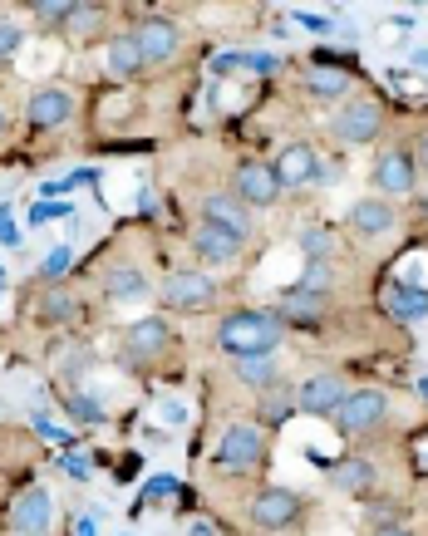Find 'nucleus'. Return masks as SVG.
<instances>
[{
  "label": "nucleus",
  "mask_w": 428,
  "mask_h": 536,
  "mask_svg": "<svg viewBox=\"0 0 428 536\" xmlns=\"http://www.w3.org/2000/svg\"><path fill=\"white\" fill-rule=\"evenodd\" d=\"M281 335H286L281 315H271V310H237V315L222 320L217 345L232 359H271L276 345H281Z\"/></svg>",
  "instance_id": "1"
},
{
  "label": "nucleus",
  "mask_w": 428,
  "mask_h": 536,
  "mask_svg": "<svg viewBox=\"0 0 428 536\" xmlns=\"http://www.w3.org/2000/svg\"><path fill=\"white\" fill-rule=\"evenodd\" d=\"M301 512H306V502H301L296 492H286V487H266V492H256V502H251V522H256L261 532H286V527L301 522Z\"/></svg>",
  "instance_id": "2"
},
{
  "label": "nucleus",
  "mask_w": 428,
  "mask_h": 536,
  "mask_svg": "<svg viewBox=\"0 0 428 536\" xmlns=\"http://www.w3.org/2000/svg\"><path fill=\"white\" fill-rule=\"evenodd\" d=\"M261 463V428L251 423H232L222 433V448H217V468L222 473H251Z\"/></svg>",
  "instance_id": "3"
},
{
  "label": "nucleus",
  "mask_w": 428,
  "mask_h": 536,
  "mask_svg": "<svg viewBox=\"0 0 428 536\" xmlns=\"http://www.w3.org/2000/svg\"><path fill=\"white\" fill-rule=\"evenodd\" d=\"M133 45L143 50V60L148 64L173 60V55H178V25H173L168 15H143L138 30H133Z\"/></svg>",
  "instance_id": "4"
},
{
  "label": "nucleus",
  "mask_w": 428,
  "mask_h": 536,
  "mask_svg": "<svg viewBox=\"0 0 428 536\" xmlns=\"http://www.w3.org/2000/svg\"><path fill=\"white\" fill-rule=\"evenodd\" d=\"M384 394L379 389H360V394H350L345 404H340V414H335V423H340V433L345 438H360V433H369L379 418H384Z\"/></svg>",
  "instance_id": "5"
},
{
  "label": "nucleus",
  "mask_w": 428,
  "mask_h": 536,
  "mask_svg": "<svg viewBox=\"0 0 428 536\" xmlns=\"http://www.w3.org/2000/svg\"><path fill=\"white\" fill-rule=\"evenodd\" d=\"M350 399V389H345V379L340 374H315L301 384V414L310 418H330L340 414V404Z\"/></svg>",
  "instance_id": "6"
},
{
  "label": "nucleus",
  "mask_w": 428,
  "mask_h": 536,
  "mask_svg": "<svg viewBox=\"0 0 428 536\" xmlns=\"http://www.w3.org/2000/svg\"><path fill=\"white\" fill-rule=\"evenodd\" d=\"M163 305H173V310H207L212 305V281L202 271H173L163 281Z\"/></svg>",
  "instance_id": "7"
},
{
  "label": "nucleus",
  "mask_w": 428,
  "mask_h": 536,
  "mask_svg": "<svg viewBox=\"0 0 428 536\" xmlns=\"http://www.w3.org/2000/svg\"><path fill=\"white\" fill-rule=\"evenodd\" d=\"M10 527L20 536H45V527H50V492L45 487H25L15 497V507H10Z\"/></svg>",
  "instance_id": "8"
},
{
  "label": "nucleus",
  "mask_w": 428,
  "mask_h": 536,
  "mask_svg": "<svg viewBox=\"0 0 428 536\" xmlns=\"http://www.w3.org/2000/svg\"><path fill=\"white\" fill-rule=\"evenodd\" d=\"M237 197L251 202V207H271L281 197V182H276V173L266 163H242L237 168Z\"/></svg>",
  "instance_id": "9"
},
{
  "label": "nucleus",
  "mask_w": 428,
  "mask_h": 536,
  "mask_svg": "<svg viewBox=\"0 0 428 536\" xmlns=\"http://www.w3.org/2000/svg\"><path fill=\"white\" fill-rule=\"evenodd\" d=\"M335 128H340V138H345V143H369V138L384 128V114H379V104L355 99V104L340 114V123H335Z\"/></svg>",
  "instance_id": "10"
},
{
  "label": "nucleus",
  "mask_w": 428,
  "mask_h": 536,
  "mask_svg": "<svg viewBox=\"0 0 428 536\" xmlns=\"http://www.w3.org/2000/svg\"><path fill=\"white\" fill-rule=\"evenodd\" d=\"M242 241L237 232H227V227H212V222H197V232H192V246H197V256H207V261H232L237 251H242Z\"/></svg>",
  "instance_id": "11"
},
{
  "label": "nucleus",
  "mask_w": 428,
  "mask_h": 536,
  "mask_svg": "<svg viewBox=\"0 0 428 536\" xmlns=\"http://www.w3.org/2000/svg\"><path fill=\"white\" fill-rule=\"evenodd\" d=\"M30 128H55L74 114V99L64 94V89H40V94H30Z\"/></svg>",
  "instance_id": "12"
},
{
  "label": "nucleus",
  "mask_w": 428,
  "mask_h": 536,
  "mask_svg": "<svg viewBox=\"0 0 428 536\" xmlns=\"http://www.w3.org/2000/svg\"><path fill=\"white\" fill-rule=\"evenodd\" d=\"M276 182L281 187H301V182H310L315 178V153H310V143H291L281 158H276Z\"/></svg>",
  "instance_id": "13"
},
{
  "label": "nucleus",
  "mask_w": 428,
  "mask_h": 536,
  "mask_svg": "<svg viewBox=\"0 0 428 536\" xmlns=\"http://www.w3.org/2000/svg\"><path fill=\"white\" fill-rule=\"evenodd\" d=\"M202 222H212V227H227V232H237V237H246V212H242V197H232V192H212V197L202 202Z\"/></svg>",
  "instance_id": "14"
},
{
  "label": "nucleus",
  "mask_w": 428,
  "mask_h": 536,
  "mask_svg": "<svg viewBox=\"0 0 428 536\" xmlns=\"http://www.w3.org/2000/svg\"><path fill=\"white\" fill-rule=\"evenodd\" d=\"M384 310H389V315H399V320H419V315H428V291L424 286L399 281V286H389V291H384Z\"/></svg>",
  "instance_id": "15"
},
{
  "label": "nucleus",
  "mask_w": 428,
  "mask_h": 536,
  "mask_svg": "<svg viewBox=\"0 0 428 536\" xmlns=\"http://www.w3.org/2000/svg\"><path fill=\"white\" fill-rule=\"evenodd\" d=\"M374 182H379V192H409V187H414V163H409V153H384L379 168H374Z\"/></svg>",
  "instance_id": "16"
},
{
  "label": "nucleus",
  "mask_w": 428,
  "mask_h": 536,
  "mask_svg": "<svg viewBox=\"0 0 428 536\" xmlns=\"http://www.w3.org/2000/svg\"><path fill=\"white\" fill-rule=\"evenodd\" d=\"M330 477H335V487H345V492H369V487H374V463H369V458H340V463L330 468Z\"/></svg>",
  "instance_id": "17"
},
{
  "label": "nucleus",
  "mask_w": 428,
  "mask_h": 536,
  "mask_svg": "<svg viewBox=\"0 0 428 536\" xmlns=\"http://www.w3.org/2000/svg\"><path fill=\"white\" fill-rule=\"evenodd\" d=\"M163 345H168V325H163V320H138V325L128 330V350L138 359L158 355Z\"/></svg>",
  "instance_id": "18"
},
{
  "label": "nucleus",
  "mask_w": 428,
  "mask_h": 536,
  "mask_svg": "<svg viewBox=\"0 0 428 536\" xmlns=\"http://www.w3.org/2000/svg\"><path fill=\"white\" fill-rule=\"evenodd\" d=\"M350 222H355L365 237H379V232H389V227H394V212H389V202H374V197H365V202H355Z\"/></svg>",
  "instance_id": "19"
},
{
  "label": "nucleus",
  "mask_w": 428,
  "mask_h": 536,
  "mask_svg": "<svg viewBox=\"0 0 428 536\" xmlns=\"http://www.w3.org/2000/svg\"><path fill=\"white\" fill-rule=\"evenodd\" d=\"M109 296L114 300H143L148 296L143 271H138V266H114V271H109Z\"/></svg>",
  "instance_id": "20"
},
{
  "label": "nucleus",
  "mask_w": 428,
  "mask_h": 536,
  "mask_svg": "<svg viewBox=\"0 0 428 536\" xmlns=\"http://www.w3.org/2000/svg\"><path fill=\"white\" fill-rule=\"evenodd\" d=\"M296 409H301V394H291L286 384H271V389H266V404H261V418H266V423H286Z\"/></svg>",
  "instance_id": "21"
},
{
  "label": "nucleus",
  "mask_w": 428,
  "mask_h": 536,
  "mask_svg": "<svg viewBox=\"0 0 428 536\" xmlns=\"http://www.w3.org/2000/svg\"><path fill=\"white\" fill-rule=\"evenodd\" d=\"M143 64H148V60H143V50L133 45V35H123V40H114V45H109V69H114L119 79H128V74H138Z\"/></svg>",
  "instance_id": "22"
},
{
  "label": "nucleus",
  "mask_w": 428,
  "mask_h": 536,
  "mask_svg": "<svg viewBox=\"0 0 428 536\" xmlns=\"http://www.w3.org/2000/svg\"><path fill=\"white\" fill-rule=\"evenodd\" d=\"M320 305H325V296H315V291H291V296L281 300V320H315L320 315Z\"/></svg>",
  "instance_id": "23"
},
{
  "label": "nucleus",
  "mask_w": 428,
  "mask_h": 536,
  "mask_svg": "<svg viewBox=\"0 0 428 536\" xmlns=\"http://www.w3.org/2000/svg\"><path fill=\"white\" fill-rule=\"evenodd\" d=\"M237 379L251 389H271L276 384V364L271 359H237Z\"/></svg>",
  "instance_id": "24"
},
{
  "label": "nucleus",
  "mask_w": 428,
  "mask_h": 536,
  "mask_svg": "<svg viewBox=\"0 0 428 536\" xmlns=\"http://www.w3.org/2000/svg\"><path fill=\"white\" fill-rule=\"evenodd\" d=\"M306 79H310V89H315V94H345V89H350V79H345L340 69H325V64H315Z\"/></svg>",
  "instance_id": "25"
},
{
  "label": "nucleus",
  "mask_w": 428,
  "mask_h": 536,
  "mask_svg": "<svg viewBox=\"0 0 428 536\" xmlns=\"http://www.w3.org/2000/svg\"><path fill=\"white\" fill-rule=\"evenodd\" d=\"M301 246H306L310 261H330V256H335V237H330L325 227H306V232H301Z\"/></svg>",
  "instance_id": "26"
},
{
  "label": "nucleus",
  "mask_w": 428,
  "mask_h": 536,
  "mask_svg": "<svg viewBox=\"0 0 428 536\" xmlns=\"http://www.w3.org/2000/svg\"><path fill=\"white\" fill-rule=\"evenodd\" d=\"M40 315H45V320H69V325H74V320H79V305H74L69 296H60V291H55V296H45Z\"/></svg>",
  "instance_id": "27"
},
{
  "label": "nucleus",
  "mask_w": 428,
  "mask_h": 536,
  "mask_svg": "<svg viewBox=\"0 0 428 536\" xmlns=\"http://www.w3.org/2000/svg\"><path fill=\"white\" fill-rule=\"evenodd\" d=\"M74 207H64V202H35L30 207V227H45V222H55V217H69Z\"/></svg>",
  "instance_id": "28"
},
{
  "label": "nucleus",
  "mask_w": 428,
  "mask_h": 536,
  "mask_svg": "<svg viewBox=\"0 0 428 536\" xmlns=\"http://www.w3.org/2000/svg\"><path fill=\"white\" fill-rule=\"evenodd\" d=\"M69 414L79 418V423H104V409H99L94 399H84V394H74V399H69Z\"/></svg>",
  "instance_id": "29"
},
{
  "label": "nucleus",
  "mask_w": 428,
  "mask_h": 536,
  "mask_svg": "<svg viewBox=\"0 0 428 536\" xmlns=\"http://www.w3.org/2000/svg\"><path fill=\"white\" fill-rule=\"evenodd\" d=\"M35 15L40 20H64V15H74V5L69 0H35Z\"/></svg>",
  "instance_id": "30"
},
{
  "label": "nucleus",
  "mask_w": 428,
  "mask_h": 536,
  "mask_svg": "<svg viewBox=\"0 0 428 536\" xmlns=\"http://www.w3.org/2000/svg\"><path fill=\"white\" fill-rule=\"evenodd\" d=\"M64 266H69V246H50V256H45V276H64Z\"/></svg>",
  "instance_id": "31"
},
{
  "label": "nucleus",
  "mask_w": 428,
  "mask_h": 536,
  "mask_svg": "<svg viewBox=\"0 0 428 536\" xmlns=\"http://www.w3.org/2000/svg\"><path fill=\"white\" fill-rule=\"evenodd\" d=\"M60 463H64V473H74V477H89V458H84V453H64Z\"/></svg>",
  "instance_id": "32"
},
{
  "label": "nucleus",
  "mask_w": 428,
  "mask_h": 536,
  "mask_svg": "<svg viewBox=\"0 0 428 536\" xmlns=\"http://www.w3.org/2000/svg\"><path fill=\"white\" fill-rule=\"evenodd\" d=\"M15 45H20V30H15V25H0V60L15 55Z\"/></svg>",
  "instance_id": "33"
},
{
  "label": "nucleus",
  "mask_w": 428,
  "mask_h": 536,
  "mask_svg": "<svg viewBox=\"0 0 428 536\" xmlns=\"http://www.w3.org/2000/svg\"><path fill=\"white\" fill-rule=\"evenodd\" d=\"M173 492H178L173 477H153V482H148V497H173Z\"/></svg>",
  "instance_id": "34"
},
{
  "label": "nucleus",
  "mask_w": 428,
  "mask_h": 536,
  "mask_svg": "<svg viewBox=\"0 0 428 536\" xmlns=\"http://www.w3.org/2000/svg\"><path fill=\"white\" fill-rule=\"evenodd\" d=\"M0 246H15V222H10L5 207H0Z\"/></svg>",
  "instance_id": "35"
},
{
  "label": "nucleus",
  "mask_w": 428,
  "mask_h": 536,
  "mask_svg": "<svg viewBox=\"0 0 428 536\" xmlns=\"http://www.w3.org/2000/svg\"><path fill=\"white\" fill-rule=\"evenodd\" d=\"M296 20H301V25H310V30H330V20H325V15H296Z\"/></svg>",
  "instance_id": "36"
},
{
  "label": "nucleus",
  "mask_w": 428,
  "mask_h": 536,
  "mask_svg": "<svg viewBox=\"0 0 428 536\" xmlns=\"http://www.w3.org/2000/svg\"><path fill=\"white\" fill-rule=\"evenodd\" d=\"M74 536H94V522L84 517V522H74Z\"/></svg>",
  "instance_id": "37"
},
{
  "label": "nucleus",
  "mask_w": 428,
  "mask_h": 536,
  "mask_svg": "<svg viewBox=\"0 0 428 536\" xmlns=\"http://www.w3.org/2000/svg\"><path fill=\"white\" fill-rule=\"evenodd\" d=\"M187 536H212V527H207V522H192V527H187Z\"/></svg>",
  "instance_id": "38"
},
{
  "label": "nucleus",
  "mask_w": 428,
  "mask_h": 536,
  "mask_svg": "<svg viewBox=\"0 0 428 536\" xmlns=\"http://www.w3.org/2000/svg\"><path fill=\"white\" fill-rule=\"evenodd\" d=\"M374 536H409V532H404V527H379Z\"/></svg>",
  "instance_id": "39"
},
{
  "label": "nucleus",
  "mask_w": 428,
  "mask_h": 536,
  "mask_svg": "<svg viewBox=\"0 0 428 536\" xmlns=\"http://www.w3.org/2000/svg\"><path fill=\"white\" fill-rule=\"evenodd\" d=\"M419 394H424V399H428V379H424V384H419Z\"/></svg>",
  "instance_id": "40"
},
{
  "label": "nucleus",
  "mask_w": 428,
  "mask_h": 536,
  "mask_svg": "<svg viewBox=\"0 0 428 536\" xmlns=\"http://www.w3.org/2000/svg\"><path fill=\"white\" fill-rule=\"evenodd\" d=\"M0 291H5V271H0Z\"/></svg>",
  "instance_id": "41"
},
{
  "label": "nucleus",
  "mask_w": 428,
  "mask_h": 536,
  "mask_svg": "<svg viewBox=\"0 0 428 536\" xmlns=\"http://www.w3.org/2000/svg\"><path fill=\"white\" fill-rule=\"evenodd\" d=\"M0 133H5V114H0Z\"/></svg>",
  "instance_id": "42"
},
{
  "label": "nucleus",
  "mask_w": 428,
  "mask_h": 536,
  "mask_svg": "<svg viewBox=\"0 0 428 536\" xmlns=\"http://www.w3.org/2000/svg\"><path fill=\"white\" fill-rule=\"evenodd\" d=\"M0 74H5V60H0Z\"/></svg>",
  "instance_id": "43"
},
{
  "label": "nucleus",
  "mask_w": 428,
  "mask_h": 536,
  "mask_svg": "<svg viewBox=\"0 0 428 536\" xmlns=\"http://www.w3.org/2000/svg\"><path fill=\"white\" fill-rule=\"evenodd\" d=\"M424 212H428V197H424Z\"/></svg>",
  "instance_id": "44"
},
{
  "label": "nucleus",
  "mask_w": 428,
  "mask_h": 536,
  "mask_svg": "<svg viewBox=\"0 0 428 536\" xmlns=\"http://www.w3.org/2000/svg\"><path fill=\"white\" fill-rule=\"evenodd\" d=\"M424 153H428V138H424Z\"/></svg>",
  "instance_id": "45"
}]
</instances>
